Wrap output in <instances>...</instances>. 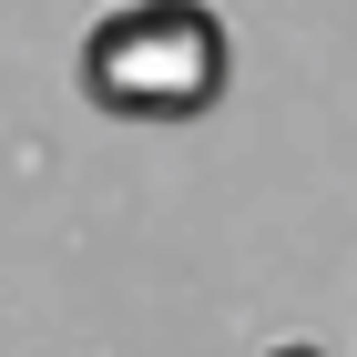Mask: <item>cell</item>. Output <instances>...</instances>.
<instances>
[{
    "label": "cell",
    "mask_w": 357,
    "mask_h": 357,
    "mask_svg": "<svg viewBox=\"0 0 357 357\" xmlns=\"http://www.w3.org/2000/svg\"><path fill=\"white\" fill-rule=\"evenodd\" d=\"M266 357H327V347H296V337H286V347H266Z\"/></svg>",
    "instance_id": "2"
},
{
    "label": "cell",
    "mask_w": 357,
    "mask_h": 357,
    "mask_svg": "<svg viewBox=\"0 0 357 357\" xmlns=\"http://www.w3.org/2000/svg\"><path fill=\"white\" fill-rule=\"evenodd\" d=\"M235 82L225 21L204 0H123L82 31V92L112 123H194Z\"/></svg>",
    "instance_id": "1"
}]
</instances>
